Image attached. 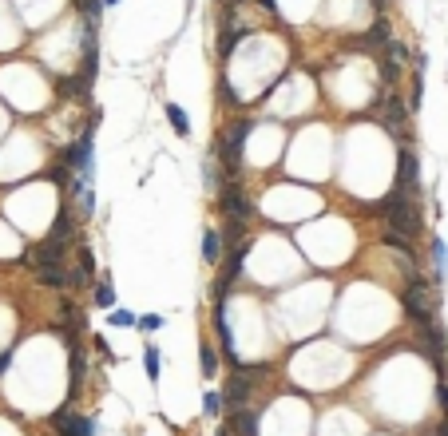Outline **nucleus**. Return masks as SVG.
<instances>
[{
	"label": "nucleus",
	"mask_w": 448,
	"mask_h": 436,
	"mask_svg": "<svg viewBox=\"0 0 448 436\" xmlns=\"http://www.w3.org/2000/svg\"><path fill=\"white\" fill-rule=\"evenodd\" d=\"M381 214H385V222L393 227V234H400V238H416V234H420V210H416L413 198H405L397 187L381 198Z\"/></svg>",
	"instance_id": "obj_1"
},
{
	"label": "nucleus",
	"mask_w": 448,
	"mask_h": 436,
	"mask_svg": "<svg viewBox=\"0 0 448 436\" xmlns=\"http://www.w3.org/2000/svg\"><path fill=\"white\" fill-rule=\"evenodd\" d=\"M250 131H254L250 119H234V123L223 131V139H218V163H223L226 171H238L242 167V147L250 139Z\"/></svg>",
	"instance_id": "obj_2"
},
{
	"label": "nucleus",
	"mask_w": 448,
	"mask_h": 436,
	"mask_svg": "<svg viewBox=\"0 0 448 436\" xmlns=\"http://www.w3.org/2000/svg\"><path fill=\"white\" fill-rule=\"evenodd\" d=\"M405 309H409V318H413L420 329H429L432 325V309H429V286L420 282V278H409V286H405Z\"/></svg>",
	"instance_id": "obj_3"
},
{
	"label": "nucleus",
	"mask_w": 448,
	"mask_h": 436,
	"mask_svg": "<svg viewBox=\"0 0 448 436\" xmlns=\"http://www.w3.org/2000/svg\"><path fill=\"white\" fill-rule=\"evenodd\" d=\"M405 198H420V159L405 147L397 155V183H393Z\"/></svg>",
	"instance_id": "obj_4"
},
{
	"label": "nucleus",
	"mask_w": 448,
	"mask_h": 436,
	"mask_svg": "<svg viewBox=\"0 0 448 436\" xmlns=\"http://www.w3.org/2000/svg\"><path fill=\"white\" fill-rule=\"evenodd\" d=\"M52 424H56V433H60V436H92V420L80 417V413H72L68 404L52 417Z\"/></svg>",
	"instance_id": "obj_5"
},
{
	"label": "nucleus",
	"mask_w": 448,
	"mask_h": 436,
	"mask_svg": "<svg viewBox=\"0 0 448 436\" xmlns=\"http://www.w3.org/2000/svg\"><path fill=\"white\" fill-rule=\"evenodd\" d=\"M218 203H223V210L230 214V222H246L250 210H254V207H250V198H246L238 187H223V198H218Z\"/></svg>",
	"instance_id": "obj_6"
},
{
	"label": "nucleus",
	"mask_w": 448,
	"mask_h": 436,
	"mask_svg": "<svg viewBox=\"0 0 448 436\" xmlns=\"http://www.w3.org/2000/svg\"><path fill=\"white\" fill-rule=\"evenodd\" d=\"M64 246L68 242H56V238H44L40 246H32L28 250V262H32L36 270H44V266H56V262L64 258Z\"/></svg>",
	"instance_id": "obj_7"
},
{
	"label": "nucleus",
	"mask_w": 448,
	"mask_h": 436,
	"mask_svg": "<svg viewBox=\"0 0 448 436\" xmlns=\"http://www.w3.org/2000/svg\"><path fill=\"white\" fill-rule=\"evenodd\" d=\"M242 266H246V246H234V250H230V262H226V270H223V278H218V286H214V290H218V302L226 298L230 282L242 274Z\"/></svg>",
	"instance_id": "obj_8"
},
{
	"label": "nucleus",
	"mask_w": 448,
	"mask_h": 436,
	"mask_svg": "<svg viewBox=\"0 0 448 436\" xmlns=\"http://www.w3.org/2000/svg\"><path fill=\"white\" fill-rule=\"evenodd\" d=\"M163 115H167V123L175 127V135H183V139L191 135V115L183 112L179 103H163Z\"/></svg>",
	"instance_id": "obj_9"
},
{
	"label": "nucleus",
	"mask_w": 448,
	"mask_h": 436,
	"mask_svg": "<svg viewBox=\"0 0 448 436\" xmlns=\"http://www.w3.org/2000/svg\"><path fill=\"white\" fill-rule=\"evenodd\" d=\"M246 393H250V385H246V373H242V377H234V381H230V388H226V404H230V408H242Z\"/></svg>",
	"instance_id": "obj_10"
},
{
	"label": "nucleus",
	"mask_w": 448,
	"mask_h": 436,
	"mask_svg": "<svg viewBox=\"0 0 448 436\" xmlns=\"http://www.w3.org/2000/svg\"><path fill=\"white\" fill-rule=\"evenodd\" d=\"M234 428H238V436H258V413L238 408V413H234Z\"/></svg>",
	"instance_id": "obj_11"
},
{
	"label": "nucleus",
	"mask_w": 448,
	"mask_h": 436,
	"mask_svg": "<svg viewBox=\"0 0 448 436\" xmlns=\"http://www.w3.org/2000/svg\"><path fill=\"white\" fill-rule=\"evenodd\" d=\"M432 258H436V278L448 274V246L445 238H432Z\"/></svg>",
	"instance_id": "obj_12"
},
{
	"label": "nucleus",
	"mask_w": 448,
	"mask_h": 436,
	"mask_svg": "<svg viewBox=\"0 0 448 436\" xmlns=\"http://www.w3.org/2000/svg\"><path fill=\"white\" fill-rule=\"evenodd\" d=\"M96 306L99 309H112L115 306V290H112V282H108V278L96 286Z\"/></svg>",
	"instance_id": "obj_13"
},
{
	"label": "nucleus",
	"mask_w": 448,
	"mask_h": 436,
	"mask_svg": "<svg viewBox=\"0 0 448 436\" xmlns=\"http://www.w3.org/2000/svg\"><path fill=\"white\" fill-rule=\"evenodd\" d=\"M203 258L218 262V230H207V234H203Z\"/></svg>",
	"instance_id": "obj_14"
},
{
	"label": "nucleus",
	"mask_w": 448,
	"mask_h": 436,
	"mask_svg": "<svg viewBox=\"0 0 448 436\" xmlns=\"http://www.w3.org/2000/svg\"><path fill=\"white\" fill-rule=\"evenodd\" d=\"M80 381H83V353L80 349H72V397H76Z\"/></svg>",
	"instance_id": "obj_15"
},
{
	"label": "nucleus",
	"mask_w": 448,
	"mask_h": 436,
	"mask_svg": "<svg viewBox=\"0 0 448 436\" xmlns=\"http://www.w3.org/2000/svg\"><path fill=\"white\" fill-rule=\"evenodd\" d=\"M36 278H40V282H44V286H64L68 278L60 274V270H56V266H44V270H36Z\"/></svg>",
	"instance_id": "obj_16"
},
{
	"label": "nucleus",
	"mask_w": 448,
	"mask_h": 436,
	"mask_svg": "<svg viewBox=\"0 0 448 436\" xmlns=\"http://www.w3.org/2000/svg\"><path fill=\"white\" fill-rule=\"evenodd\" d=\"M143 369H147V377H151V381L159 377V349H143Z\"/></svg>",
	"instance_id": "obj_17"
},
{
	"label": "nucleus",
	"mask_w": 448,
	"mask_h": 436,
	"mask_svg": "<svg viewBox=\"0 0 448 436\" xmlns=\"http://www.w3.org/2000/svg\"><path fill=\"white\" fill-rule=\"evenodd\" d=\"M135 322H139V318H131L128 309H115V313H112V325H119V329H131Z\"/></svg>",
	"instance_id": "obj_18"
},
{
	"label": "nucleus",
	"mask_w": 448,
	"mask_h": 436,
	"mask_svg": "<svg viewBox=\"0 0 448 436\" xmlns=\"http://www.w3.org/2000/svg\"><path fill=\"white\" fill-rule=\"evenodd\" d=\"M139 325H143L147 333H155V329H163V318L159 313H147V318H139Z\"/></svg>",
	"instance_id": "obj_19"
},
{
	"label": "nucleus",
	"mask_w": 448,
	"mask_h": 436,
	"mask_svg": "<svg viewBox=\"0 0 448 436\" xmlns=\"http://www.w3.org/2000/svg\"><path fill=\"white\" fill-rule=\"evenodd\" d=\"M214 369H218V361H214V349H203V373H207V377H214Z\"/></svg>",
	"instance_id": "obj_20"
},
{
	"label": "nucleus",
	"mask_w": 448,
	"mask_h": 436,
	"mask_svg": "<svg viewBox=\"0 0 448 436\" xmlns=\"http://www.w3.org/2000/svg\"><path fill=\"white\" fill-rule=\"evenodd\" d=\"M203 408H207L210 417H214V413L223 408V401H218V393H207V397H203Z\"/></svg>",
	"instance_id": "obj_21"
},
{
	"label": "nucleus",
	"mask_w": 448,
	"mask_h": 436,
	"mask_svg": "<svg viewBox=\"0 0 448 436\" xmlns=\"http://www.w3.org/2000/svg\"><path fill=\"white\" fill-rule=\"evenodd\" d=\"M92 266H96V258H92V250L83 246V250H80V270H83V274H92Z\"/></svg>",
	"instance_id": "obj_22"
},
{
	"label": "nucleus",
	"mask_w": 448,
	"mask_h": 436,
	"mask_svg": "<svg viewBox=\"0 0 448 436\" xmlns=\"http://www.w3.org/2000/svg\"><path fill=\"white\" fill-rule=\"evenodd\" d=\"M12 353H17V349H4V353H0V377L12 369Z\"/></svg>",
	"instance_id": "obj_23"
},
{
	"label": "nucleus",
	"mask_w": 448,
	"mask_h": 436,
	"mask_svg": "<svg viewBox=\"0 0 448 436\" xmlns=\"http://www.w3.org/2000/svg\"><path fill=\"white\" fill-rule=\"evenodd\" d=\"M96 353H103V357H112V345H108V341H103V338H96Z\"/></svg>",
	"instance_id": "obj_24"
},
{
	"label": "nucleus",
	"mask_w": 448,
	"mask_h": 436,
	"mask_svg": "<svg viewBox=\"0 0 448 436\" xmlns=\"http://www.w3.org/2000/svg\"><path fill=\"white\" fill-rule=\"evenodd\" d=\"M436 397H440V404H445V408H448V385H445V381L436 385Z\"/></svg>",
	"instance_id": "obj_25"
},
{
	"label": "nucleus",
	"mask_w": 448,
	"mask_h": 436,
	"mask_svg": "<svg viewBox=\"0 0 448 436\" xmlns=\"http://www.w3.org/2000/svg\"><path fill=\"white\" fill-rule=\"evenodd\" d=\"M115 4H119V0H99V8H115Z\"/></svg>",
	"instance_id": "obj_26"
},
{
	"label": "nucleus",
	"mask_w": 448,
	"mask_h": 436,
	"mask_svg": "<svg viewBox=\"0 0 448 436\" xmlns=\"http://www.w3.org/2000/svg\"><path fill=\"white\" fill-rule=\"evenodd\" d=\"M436 436H448V420H445V424H440V428H436Z\"/></svg>",
	"instance_id": "obj_27"
},
{
	"label": "nucleus",
	"mask_w": 448,
	"mask_h": 436,
	"mask_svg": "<svg viewBox=\"0 0 448 436\" xmlns=\"http://www.w3.org/2000/svg\"><path fill=\"white\" fill-rule=\"evenodd\" d=\"M214 436H234V433H230V428H218V433H214Z\"/></svg>",
	"instance_id": "obj_28"
}]
</instances>
